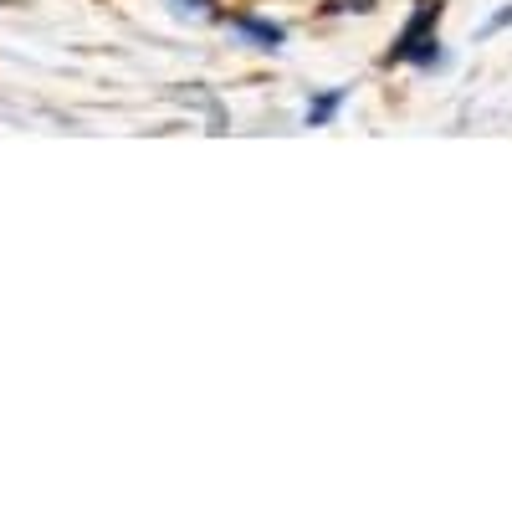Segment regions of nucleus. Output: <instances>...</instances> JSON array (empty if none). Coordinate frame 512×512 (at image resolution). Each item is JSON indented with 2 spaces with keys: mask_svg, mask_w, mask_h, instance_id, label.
<instances>
[{
  "mask_svg": "<svg viewBox=\"0 0 512 512\" xmlns=\"http://www.w3.org/2000/svg\"><path fill=\"white\" fill-rule=\"evenodd\" d=\"M180 6H190V11H210V0H180Z\"/></svg>",
  "mask_w": 512,
  "mask_h": 512,
  "instance_id": "obj_5",
  "label": "nucleus"
},
{
  "mask_svg": "<svg viewBox=\"0 0 512 512\" xmlns=\"http://www.w3.org/2000/svg\"><path fill=\"white\" fill-rule=\"evenodd\" d=\"M241 36H251L256 47H282V26H272V21H251V16H236L231 21Z\"/></svg>",
  "mask_w": 512,
  "mask_h": 512,
  "instance_id": "obj_2",
  "label": "nucleus"
},
{
  "mask_svg": "<svg viewBox=\"0 0 512 512\" xmlns=\"http://www.w3.org/2000/svg\"><path fill=\"white\" fill-rule=\"evenodd\" d=\"M338 103H344V93H323V98H318V103L308 108V123H328Z\"/></svg>",
  "mask_w": 512,
  "mask_h": 512,
  "instance_id": "obj_3",
  "label": "nucleus"
},
{
  "mask_svg": "<svg viewBox=\"0 0 512 512\" xmlns=\"http://www.w3.org/2000/svg\"><path fill=\"white\" fill-rule=\"evenodd\" d=\"M344 6H354V11H374V0H333V11H344Z\"/></svg>",
  "mask_w": 512,
  "mask_h": 512,
  "instance_id": "obj_4",
  "label": "nucleus"
},
{
  "mask_svg": "<svg viewBox=\"0 0 512 512\" xmlns=\"http://www.w3.org/2000/svg\"><path fill=\"white\" fill-rule=\"evenodd\" d=\"M436 21H441V0H425V6L405 21L400 47L390 52V62H420V67H431L436 62Z\"/></svg>",
  "mask_w": 512,
  "mask_h": 512,
  "instance_id": "obj_1",
  "label": "nucleus"
}]
</instances>
